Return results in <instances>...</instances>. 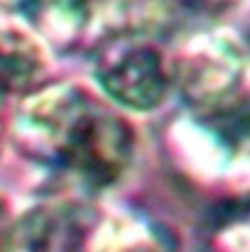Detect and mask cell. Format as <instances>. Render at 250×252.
<instances>
[{
    "mask_svg": "<svg viewBox=\"0 0 250 252\" xmlns=\"http://www.w3.org/2000/svg\"><path fill=\"white\" fill-rule=\"evenodd\" d=\"M101 218L81 203L37 208L22 220V245L27 252H93Z\"/></svg>",
    "mask_w": 250,
    "mask_h": 252,
    "instance_id": "4",
    "label": "cell"
},
{
    "mask_svg": "<svg viewBox=\"0 0 250 252\" xmlns=\"http://www.w3.org/2000/svg\"><path fill=\"white\" fill-rule=\"evenodd\" d=\"M179 2L196 12H223V10L238 5L241 0H179Z\"/></svg>",
    "mask_w": 250,
    "mask_h": 252,
    "instance_id": "8",
    "label": "cell"
},
{
    "mask_svg": "<svg viewBox=\"0 0 250 252\" xmlns=\"http://www.w3.org/2000/svg\"><path fill=\"white\" fill-rule=\"evenodd\" d=\"M221 228L226 252H250V198L233 208Z\"/></svg>",
    "mask_w": 250,
    "mask_h": 252,
    "instance_id": "7",
    "label": "cell"
},
{
    "mask_svg": "<svg viewBox=\"0 0 250 252\" xmlns=\"http://www.w3.org/2000/svg\"><path fill=\"white\" fill-rule=\"evenodd\" d=\"M172 84L181 98L201 115L231 103L243 84V54L223 34L191 39L172 62Z\"/></svg>",
    "mask_w": 250,
    "mask_h": 252,
    "instance_id": "3",
    "label": "cell"
},
{
    "mask_svg": "<svg viewBox=\"0 0 250 252\" xmlns=\"http://www.w3.org/2000/svg\"><path fill=\"white\" fill-rule=\"evenodd\" d=\"M12 137L27 159L86 189L115 184L135 150L130 125L86 88L69 84L32 95L15 115Z\"/></svg>",
    "mask_w": 250,
    "mask_h": 252,
    "instance_id": "1",
    "label": "cell"
},
{
    "mask_svg": "<svg viewBox=\"0 0 250 252\" xmlns=\"http://www.w3.org/2000/svg\"><path fill=\"white\" fill-rule=\"evenodd\" d=\"M44 57L39 47L17 30H5L2 37V81L5 93H27L44 76Z\"/></svg>",
    "mask_w": 250,
    "mask_h": 252,
    "instance_id": "5",
    "label": "cell"
},
{
    "mask_svg": "<svg viewBox=\"0 0 250 252\" xmlns=\"http://www.w3.org/2000/svg\"><path fill=\"white\" fill-rule=\"evenodd\" d=\"M93 252H177L172 235L152 223H125L96 235Z\"/></svg>",
    "mask_w": 250,
    "mask_h": 252,
    "instance_id": "6",
    "label": "cell"
},
{
    "mask_svg": "<svg viewBox=\"0 0 250 252\" xmlns=\"http://www.w3.org/2000/svg\"><path fill=\"white\" fill-rule=\"evenodd\" d=\"M93 74L115 103L133 110L157 108L172 84L162 54L135 30H120L103 39Z\"/></svg>",
    "mask_w": 250,
    "mask_h": 252,
    "instance_id": "2",
    "label": "cell"
}]
</instances>
